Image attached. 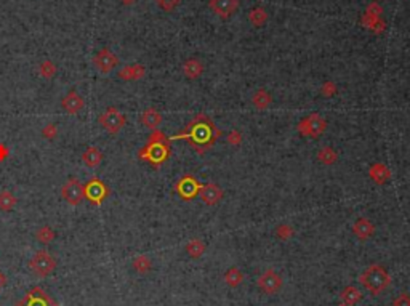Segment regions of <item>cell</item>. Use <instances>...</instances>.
<instances>
[{"mask_svg":"<svg viewBox=\"0 0 410 306\" xmlns=\"http://www.w3.org/2000/svg\"><path fill=\"white\" fill-rule=\"evenodd\" d=\"M392 306H410V295L409 293H401L399 297L394 298Z\"/></svg>","mask_w":410,"mask_h":306,"instance_id":"cell-36","label":"cell"},{"mask_svg":"<svg viewBox=\"0 0 410 306\" xmlns=\"http://www.w3.org/2000/svg\"><path fill=\"white\" fill-rule=\"evenodd\" d=\"M368 175L377 184H385L391 180V172L385 164H373L368 170Z\"/></svg>","mask_w":410,"mask_h":306,"instance_id":"cell-18","label":"cell"},{"mask_svg":"<svg viewBox=\"0 0 410 306\" xmlns=\"http://www.w3.org/2000/svg\"><path fill=\"white\" fill-rule=\"evenodd\" d=\"M146 74V69L143 65H131L125 66L119 71V77L122 80H140Z\"/></svg>","mask_w":410,"mask_h":306,"instance_id":"cell-19","label":"cell"},{"mask_svg":"<svg viewBox=\"0 0 410 306\" xmlns=\"http://www.w3.org/2000/svg\"><path fill=\"white\" fill-rule=\"evenodd\" d=\"M151 260H149L146 255H140L133 260V269L136 271L138 274H146L151 271Z\"/></svg>","mask_w":410,"mask_h":306,"instance_id":"cell-28","label":"cell"},{"mask_svg":"<svg viewBox=\"0 0 410 306\" xmlns=\"http://www.w3.org/2000/svg\"><path fill=\"white\" fill-rule=\"evenodd\" d=\"M271 103H273V98H271V95L263 88L257 90L252 96V105L255 106L258 111H264V109H268L271 106Z\"/></svg>","mask_w":410,"mask_h":306,"instance_id":"cell-22","label":"cell"},{"mask_svg":"<svg viewBox=\"0 0 410 306\" xmlns=\"http://www.w3.org/2000/svg\"><path fill=\"white\" fill-rule=\"evenodd\" d=\"M359 282L372 295H380L391 284V276L382 264H370L361 273Z\"/></svg>","mask_w":410,"mask_h":306,"instance_id":"cell-2","label":"cell"},{"mask_svg":"<svg viewBox=\"0 0 410 306\" xmlns=\"http://www.w3.org/2000/svg\"><path fill=\"white\" fill-rule=\"evenodd\" d=\"M170 154V146H169V140L167 136L159 130H154V133L148 138L146 146L143 149H140V159L146 160V162L152 164V165H160L162 162H165L169 159Z\"/></svg>","mask_w":410,"mask_h":306,"instance_id":"cell-1","label":"cell"},{"mask_svg":"<svg viewBox=\"0 0 410 306\" xmlns=\"http://www.w3.org/2000/svg\"><path fill=\"white\" fill-rule=\"evenodd\" d=\"M212 130L213 129H210V125L205 124V117L200 114L195 117V120H193V122L188 125L186 131H184L183 135H178L176 138L188 136L189 144L194 146L199 153H202L205 148H209L210 144H213Z\"/></svg>","mask_w":410,"mask_h":306,"instance_id":"cell-3","label":"cell"},{"mask_svg":"<svg viewBox=\"0 0 410 306\" xmlns=\"http://www.w3.org/2000/svg\"><path fill=\"white\" fill-rule=\"evenodd\" d=\"M293 234H295V229H293V226H290V224H279V226L276 228V236L282 240L290 239Z\"/></svg>","mask_w":410,"mask_h":306,"instance_id":"cell-31","label":"cell"},{"mask_svg":"<svg viewBox=\"0 0 410 306\" xmlns=\"http://www.w3.org/2000/svg\"><path fill=\"white\" fill-rule=\"evenodd\" d=\"M61 106H63V109H65L67 114L74 115V114H77L79 111H82L84 106H85V101H84V98L77 93V91L71 90L65 98H63Z\"/></svg>","mask_w":410,"mask_h":306,"instance_id":"cell-14","label":"cell"},{"mask_svg":"<svg viewBox=\"0 0 410 306\" xmlns=\"http://www.w3.org/2000/svg\"><path fill=\"white\" fill-rule=\"evenodd\" d=\"M84 194H85V199L90 200L91 204L100 205V204H103V200H106L109 197L111 191H109V188L100 180V178L93 176L90 181H86L84 184Z\"/></svg>","mask_w":410,"mask_h":306,"instance_id":"cell-6","label":"cell"},{"mask_svg":"<svg viewBox=\"0 0 410 306\" xmlns=\"http://www.w3.org/2000/svg\"><path fill=\"white\" fill-rule=\"evenodd\" d=\"M61 196L66 202L71 205H79L80 202L85 199L84 194V184L80 183L77 178H71L65 183V186L61 188Z\"/></svg>","mask_w":410,"mask_h":306,"instance_id":"cell-9","label":"cell"},{"mask_svg":"<svg viewBox=\"0 0 410 306\" xmlns=\"http://www.w3.org/2000/svg\"><path fill=\"white\" fill-rule=\"evenodd\" d=\"M317 159H319L321 164H324V165H332V164L337 162L338 154H337V151H335L333 148L324 146V148L319 149V153H317Z\"/></svg>","mask_w":410,"mask_h":306,"instance_id":"cell-24","label":"cell"},{"mask_svg":"<svg viewBox=\"0 0 410 306\" xmlns=\"http://www.w3.org/2000/svg\"><path fill=\"white\" fill-rule=\"evenodd\" d=\"M98 122H100V125L108 131V133L115 135L125 127L127 119H125V115L120 111H117L115 108H108L106 111L100 115Z\"/></svg>","mask_w":410,"mask_h":306,"instance_id":"cell-5","label":"cell"},{"mask_svg":"<svg viewBox=\"0 0 410 306\" xmlns=\"http://www.w3.org/2000/svg\"><path fill=\"white\" fill-rule=\"evenodd\" d=\"M29 268L32 269V273L36 276L45 278V276H48L55 271L56 260L47 250H40L31 258V262H29Z\"/></svg>","mask_w":410,"mask_h":306,"instance_id":"cell-4","label":"cell"},{"mask_svg":"<svg viewBox=\"0 0 410 306\" xmlns=\"http://www.w3.org/2000/svg\"><path fill=\"white\" fill-rule=\"evenodd\" d=\"M39 72L42 74V76L45 79H53L56 76V72H58V67L53 61H50V60H45L40 63V66H39Z\"/></svg>","mask_w":410,"mask_h":306,"instance_id":"cell-29","label":"cell"},{"mask_svg":"<svg viewBox=\"0 0 410 306\" xmlns=\"http://www.w3.org/2000/svg\"><path fill=\"white\" fill-rule=\"evenodd\" d=\"M159 8H162L164 11H173L178 5L181 3V0H155Z\"/></svg>","mask_w":410,"mask_h":306,"instance_id":"cell-32","label":"cell"},{"mask_svg":"<svg viewBox=\"0 0 410 306\" xmlns=\"http://www.w3.org/2000/svg\"><path fill=\"white\" fill-rule=\"evenodd\" d=\"M186 252L191 255L193 258H199L204 255L205 252V244L200 239H191L186 244Z\"/></svg>","mask_w":410,"mask_h":306,"instance_id":"cell-26","label":"cell"},{"mask_svg":"<svg viewBox=\"0 0 410 306\" xmlns=\"http://www.w3.org/2000/svg\"><path fill=\"white\" fill-rule=\"evenodd\" d=\"M337 85H335L333 82H325L324 85H322V95L327 96V98H330L333 95H337Z\"/></svg>","mask_w":410,"mask_h":306,"instance_id":"cell-34","label":"cell"},{"mask_svg":"<svg viewBox=\"0 0 410 306\" xmlns=\"http://www.w3.org/2000/svg\"><path fill=\"white\" fill-rule=\"evenodd\" d=\"M141 124L148 127L149 130H157V127L162 124V114L157 109L149 108L141 114Z\"/></svg>","mask_w":410,"mask_h":306,"instance_id":"cell-17","label":"cell"},{"mask_svg":"<svg viewBox=\"0 0 410 306\" xmlns=\"http://www.w3.org/2000/svg\"><path fill=\"white\" fill-rule=\"evenodd\" d=\"M16 197L10 191H2L0 193V210L2 212H11L16 205Z\"/></svg>","mask_w":410,"mask_h":306,"instance_id":"cell-27","label":"cell"},{"mask_svg":"<svg viewBox=\"0 0 410 306\" xmlns=\"http://www.w3.org/2000/svg\"><path fill=\"white\" fill-rule=\"evenodd\" d=\"M82 160H84V164L86 167H90V169H96V167L103 162V153L96 146L86 148L84 151V154H82Z\"/></svg>","mask_w":410,"mask_h":306,"instance_id":"cell-20","label":"cell"},{"mask_svg":"<svg viewBox=\"0 0 410 306\" xmlns=\"http://www.w3.org/2000/svg\"><path fill=\"white\" fill-rule=\"evenodd\" d=\"M8 154H10V151H8V148L5 146V144H2L0 143V162H2V160H5L8 157Z\"/></svg>","mask_w":410,"mask_h":306,"instance_id":"cell-38","label":"cell"},{"mask_svg":"<svg viewBox=\"0 0 410 306\" xmlns=\"http://www.w3.org/2000/svg\"><path fill=\"white\" fill-rule=\"evenodd\" d=\"M382 11H383V8L380 7L378 2H372V3L367 7L366 15H370V16H375V18H380V15H382Z\"/></svg>","mask_w":410,"mask_h":306,"instance_id":"cell-35","label":"cell"},{"mask_svg":"<svg viewBox=\"0 0 410 306\" xmlns=\"http://www.w3.org/2000/svg\"><path fill=\"white\" fill-rule=\"evenodd\" d=\"M268 11L263 7H255L248 11V21L252 22L255 27H263L268 22Z\"/></svg>","mask_w":410,"mask_h":306,"instance_id":"cell-23","label":"cell"},{"mask_svg":"<svg viewBox=\"0 0 410 306\" xmlns=\"http://www.w3.org/2000/svg\"><path fill=\"white\" fill-rule=\"evenodd\" d=\"M228 141L231 144H234V146H237V144H240V141H242V136H240V133H239L237 130H233L228 135Z\"/></svg>","mask_w":410,"mask_h":306,"instance_id":"cell-37","label":"cell"},{"mask_svg":"<svg viewBox=\"0 0 410 306\" xmlns=\"http://www.w3.org/2000/svg\"><path fill=\"white\" fill-rule=\"evenodd\" d=\"M183 74L186 76L188 79H199L202 74H204V63H202L200 60H197V58H189V60H186L183 63Z\"/></svg>","mask_w":410,"mask_h":306,"instance_id":"cell-16","label":"cell"},{"mask_svg":"<svg viewBox=\"0 0 410 306\" xmlns=\"http://www.w3.org/2000/svg\"><path fill=\"white\" fill-rule=\"evenodd\" d=\"M55 231L51 229L50 226H42V228H39L37 229V234H36V238L42 242V244H50L51 240L55 239Z\"/></svg>","mask_w":410,"mask_h":306,"instance_id":"cell-30","label":"cell"},{"mask_svg":"<svg viewBox=\"0 0 410 306\" xmlns=\"http://www.w3.org/2000/svg\"><path fill=\"white\" fill-rule=\"evenodd\" d=\"M338 306H348V305H345V303H342V305H338Z\"/></svg>","mask_w":410,"mask_h":306,"instance_id":"cell-41","label":"cell"},{"mask_svg":"<svg viewBox=\"0 0 410 306\" xmlns=\"http://www.w3.org/2000/svg\"><path fill=\"white\" fill-rule=\"evenodd\" d=\"M42 135H43V138H47V140H55V138L58 136L56 125H53V124L47 125L45 129H42Z\"/></svg>","mask_w":410,"mask_h":306,"instance_id":"cell-33","label":"cell"},{"mask_svg":"<svg viewBox=\"0 0 410 306\" xmlns=\"http://www.w3.org/2000/svg\"><path fill=\"white\" fill-rule=\"evenodd\" d=\"M325 129H327L325 119L322 117L321 114H317V112L311 114L309 117L303 119L302 122L298 124V131L302 135H304V136H314V138H317V136H321L322 133H324Z\"/></svg>","mask_w":410,"mask_h":306,"instance_id":"cell-7","label":"cell"},{"mask_svg":"<svg viewBox=\"0 0 410 306\" xmlns=\"http://www.w3.org/2000/svg\"><path fill=\"white\" fill-rule=\"evenodd\" d=\"M209 7L221 20H228L239 10V0H210Z\"/></svg>","mask_w":410,"mask_h":306,"instance_id":"cell-12","label":"cell"},{"mask_svg":"<svg viewBox=\"0 0 410 306\" xmlns=\"http://www.w3.org/2000/svg\"><path fill=\"white\" fill-rule=\"evenodd\" d=\"M373 2H377V0H373Z\"/></svg>","mask_w":410,"mask_h":306,"instance_id":"cell-42","label":"cell"},{"mask_svg":"<svg viewBox=\"0 0 410 306\" xmlns=\"http://www.w3.org/2000/svg\"><path fill=\"white\" fill-rule=\"evenodd\" d=\"M93 65L96 66V69L103 74H109L112 69L119 65V58L115 56L109 48H103L100 50L93 58Z\"/></svg>","mask_w":410,"mask_h":306,"instance_id":"cell-10","label":"cell"},{"mask_svg":"<svg viewBox=\"0 0 410 306\" xmlns=\"http://www.w3.org/2000/svg\"><path fill=\"white\" fill-rule=\"evenodd\" d=\"M2 284H3V276L0 274V285H2Z\"/></svg>","mask_w":410,"mask_h":306,"instance_id":"cell-40","label":"cell"},{"mask_svg":"<svg viewBox=\"0 0 410 306\" xmlns=\"http://www.w3.org/2000/svg\"><path fill=\"white\" fill-rule=\"evenodd\" d=\"M353 233L357 236V239L367 240L375 234V224L368 218H359L353 224Z\"/></svg>","mask_w":410,"mask_h":306,"instance_id":"cell-15","label":"cell"},{"mask_svg":"<svg viewBox=\"0 0 410 306\" xmlns=\"http://www.w3.org/2000/svg\"><path fill=\"white\" fill-rule=\"evenodd\" d=\"M120 2H122L124 5H133L136 0H120Z\"/></svg>","mask_w":410,"mask_h":306,"instance_id":"cell-39","label":"cell"},{"mask_svg":"<svg viewBox=\"0 0 410 306\" xmlns=\"http://www.w3.org/2000/svg\"><path fill=\"white\" fill-rule=\"evenodd\" d=\"M200 199L205 202L207 205H216L219 200L223 199V189L215 183H207L202 184L199 189Z\"/></svg>","mask_w":410,"mask_h":306,"instance_id":"cell-13","label":"cell"},{"mask_svg":"<svg viewBox=\"0 0 410 306\" xmlns=\"http://www.w3.org/2000/svg\"><path fill=\"white\" fill-rule=\"evenodd\" d=\"M340 297H342V302L345 305L354 306V305H357L362 300V292L357 287H354V285H348V287L343 288V292L340 293Z\"/></svg>","mask_w":410,"mask_h":306,"instance_id":"cell-21","label":"cell"},{"mask_svg":"<svg viewBox=\"0 0 410 306\" xmlns=\"http://www.w3.org/2000/svg\"><path fill=\"white\" fill-rule=\"evenodd\" d=\"M224 282L229 287H239L242 282H244V274L239 268H229L226 273H224Z\"/></svg>","mask_w":410,"mask_h":306,"instance_id":"cell-25","label":"cell"},{"mask_svg":"<svg viewBox=\"0 0 410 306\" xmlns=\"http://www.w3.org/2000/svg\"><path fill=\"white\" fill-rule=\"evenodd\" d=\"M175 189H176V193H178V196H180L181 199L191 200V199H194L195 196L199 194L200 184L197 183V180H195L194 176L186 175V176H183L181 180L176 183Z\"/></svg>","mask_w":410,"mask_h":306,"instance_id":"cell-11","label":"cell"},{"mask_svg":"<svg viewBox=\"0 0 410 306\" xmlns=\"http://www.w3.org/2000/svg\"><path fill=\"white\" fill-rule=\"evenodd\" d=\"M282 285H284V281H282L281 274L273 268L266 269L263 274H259V278H258L259 290L263 293H266V295H276V293L282 288Z\"/></svg>","mask_w":410,"mask_h":306,"instance_id":"cell-8","label":"cell"}]
</instances>
